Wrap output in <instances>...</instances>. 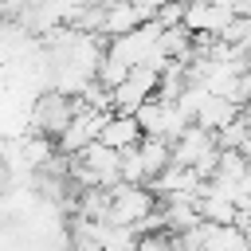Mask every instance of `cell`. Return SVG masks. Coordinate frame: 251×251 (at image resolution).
Returning <instances> with one entry per match:
<instances>
[{"label": "cell", "mask_w": 251, "mask_h": 251, "mask_svg": "<svg viewBox=\"0 0 251 251\" xmlns=\"http://www.w3.org/2000/svg\"><path fill=\"white\" fill-rule=\"evenodd\" d=\"M71 114H75V94L59 90V86H47V90L35 94V102H31V110H27V126H31L35 133L59 137L63 126L71 122Z\"/></svg>", "instance_id": "1"}, {"label": "cell", "mask_w": 251, "mask_h": 251, "mask_svg": "<svg viewBox=\"0 0 251 251\" xmlns=\"http://www.w3.org/2000/svg\"><path fill=\"white\" fill-rule=\"evenodd\" d=\"M153 208H157V192H153L149 184L118 180V184L110 188V212H106V220H110V224H133V227H137Z\"/></svg>", "instance_id": "2"}, {"label": "cell", "mask_w": 251, "mask_h": 251, "mask_svg": "<svg viewBox=\"0 0 251 251\" xmlns=\"http://www.w3.org/2000/svg\"><path fill=\"white\" fill-rule=\"evenodd\" d=\"M235 8L220 0H184V27L192 35H220L231 24Z\"/></svg>", "instance_id": "3"}, {"label": "cell", "mask_w": 251, "mask_h": 251, "mask_svg": "<svg viewBox=\"0 0 251 251\" xmlns=\"http://www.w3.org/2000/svg\"><path fill=\"white\" fill-rule=\"evenodd\" d=\"M243 110L231 102V98H224V94H216V90H208L204 98H200V106H196V114H192V122H200L204 129H224L227 122H235Z\"/></svg>", "instance_id": "4"}, {"label": "cell", "mask_w": 251, "mask_h": 251, "mask_svg": "<svg viewBox=\"0 0 251 251\" xmlns=\"http://www.w3.org/2000/svg\"><path fill=\"white\" fill-rule=\"evenodd\" d=\"M145 133H141V126H137V118L133 114H122V110H110V118L102 122V133H98V141H106L110 149H129V145H137Z\"/></svg>", "instance_id": "5"}]
</instances>
